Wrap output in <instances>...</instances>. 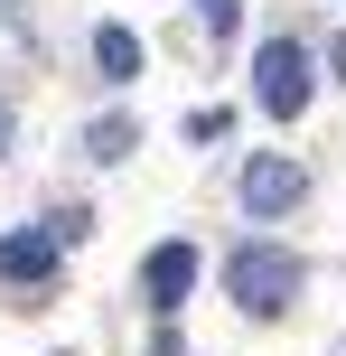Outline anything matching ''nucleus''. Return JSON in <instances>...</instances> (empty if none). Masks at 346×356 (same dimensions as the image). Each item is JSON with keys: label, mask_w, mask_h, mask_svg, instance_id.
<instances>
[{"label": "nucleus", "mask_w": 346, "mask_h": 356, "mask_svg": "<svg viewBox=\"0 0 346 356\" xmlns=\"http://www.w3.org/2000/svg\"><path fill=\"white\" fill-rule=\"evenodd\" d=\"M56 272V225L47 234H0V282H47Z\"/></svg>", "instance_id": "39448f33"}, {"label": "nucleus", "mask_w": 346, "mask_h": 356, "mask_svg": "<svg viewBox=\"0 0 346 356\" xmlns=\"http://www.w3.org/2000/svg\"><path fill=\"white\" fill-rule=\"evenodd\" d=\"M141 291L159 309H178L187 291H197V244H150V263H141Z\"/></svg>", "instance_id": "20e7f679"}, {"label": "nucleus", "mask_w": 346, "mask_h": 356, "mask_svg": "<svg viewBox=\"0 0 346 356\" xmlns=\"http://www.w3.org/2000/svg\"><path fill=\"white\" fill-rule=\"evenodd\" d=\"M131 141H141V131L112 113V122H94V131H85V160H131Z\"/></svg>", "instance_id": "0eeeda50"}, {"label": "nucleus", "mask_w": 346, "mask_h": 356, "mask_svg": "<svg viewBox=\"0 0 346 356\" xmlns=\"http://www.w3.org/2000/svg\"><path fill=\"white\" fill-rule=\"evenodd\" d=\"M10 141H19V122H10V104H0V150H10Z\"/></svg>", "instance_id": "1a4fd4ad"}, {"label": "nucleus", "mask_w": 346, "mask_h": 356, "mask_svg": "<svg viewBox=\"0 0 346 356\" xmlns=\"http://www.w3.org/2000/svg\"><path fill=\"white\" fill-rule=\"evenodd\" d=\"M300 253L291 244H243L234 263H225V291H234V309H253V319H281V309L300 300Z\"/></svg>", "instance_id": "f257e3e1"}, {"label": "nucleus", "mask_w": 346, "mask_h": 356, "mask_svg": "<svg viewBox=\"0 0 346 356\" xmlns=\"http://www.w3.org/2000/svg\"><path fill=\"white\" fill-rule=\"evenodd\" d=\"M253 104L272 113V122H300V113H309V47H300V38H262L253 47Z\"/></svg>", "instance_id": "f03ea898"}, {"label": "nucleus", "mask_w": 346, "mask_h": 356, "mask_svg": "<svg viewBox=\"0 0 346 356\" xmlns=\"http://www.w3.org/2000/svg\"><path fill=\"white\" fill-rule=\"evenodd\" d=\"M197 19H206L216 38H234V29H243V0H197Z\"/></svg>", "instance_id": "6e6552de"}, {"label": "nucleus", "mask_w": 346, "mask_h": 356, "mask_svg": "<svg viewBox=\"0 0 346 356\" xmlns=\"http://www.w3.org/2000/svg\"><path fill=\"white\" fill-rule=\"evenodd\" d=\"M94 66H103L112 85H131V75H141V38H131L122 19H103V29H94Z\"/></svg>", "instance_id": "423d86ee"}, {"label": "nucleus", "mask_w": 346, "mask_h": 356, "mask_svg": "<svg viewBox=\"0 0 346 356\" xmlns=\"http://www.w3.org/2000/svg\"><path fill=\"white\" fill-rule=\"evenodd\" d=\"M300 197H309V169H300V160H253V169H243V207H253V216H291Z\"/></svg>", "instance_id": "7ed1b4c3"}]
</instances>
